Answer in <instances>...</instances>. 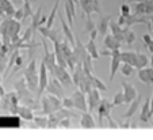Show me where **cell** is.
I'll use <instances>...</instances> for the list:
<instances>
[{
    "label": "cell",
    "mask_w": 153,
    "mask_h": 140,
    "mask_svg": "<svg viewBox=\"0 0 153 140\" xmlns=\"http://www.w3.org/2000/svg\"><path fill=\"white\" fill-rule=\"evenodd\" d=\"M111 63H110V80H114L115 73L118 72L119 65H121V49L111 50Z\"/></svg>",
    "instance_id": "8fae6325"
},
{
    "label": "cell",
    "mask_w": 153,
    "mask_h": 140,
    "mask_svg": "<svg viewBox=\"0 0 153 140\" xmlns=\"http://www.w3.org/2000/svg\"><path fill=\"white\" fill-rule=\"evenodd\" d=\"M92 29H95V25H94L92 19H91V15L87 16V23H85V33H90Z\"/></svg>",
    "instance_id": "f35d334b"
},
{
    "label": "cell",
    "mask_w": 153,
    "mask_h": 140,
    "mask_svg": "<svg viewBox=\"0 0 153 140\" xmlns=\"http://www.w3.org/2000/svg\"><path fill=\"white\" fill-rule=\"evenodd\" d=\"M108 29L111 30V34L114 35V37L118 40V41H121L122 44H123V37H122V31H123V27L119 26L117 22H114L113 19H110V23H108Z\"/></svg>",
    "instance_id": "d4e9b609"
},
{
    "label": "cell",
    "mask_w": 153,
    "mask_h": 140,
    "mask_svg": "<svg viewBox=\"0 0 153 140\" xmlns=\"http://www.w3.org/2000/svg\"><path fill=\"white\" fill-rule=\"evenodd\" d=\"M33 121H34L35 124H37V127H39V128H46V124H48V116H34V118H33Z\"/></svg>",
    "instance_id": "d590c367"
},
{
    "label": "cell",
    "mask_w": 153,
    "mask_h": 140,
    "mask_svg": "<svg viewBox=\"0 0 153 140\" xmlns=\"http://www.w3.org/2000/svg\"><path fill=\"white\" fill-rule=\"evenodd\" d=\"M122 37H123V42L126 45H131L136 41V34L130 27H123V31H122Z\"/></svg>",
    "instance_id": "4316f807"
},
{
    "label": "cell",
    "mask_w": 153,
    "mask_h": 140,
    "mask_svg": "<svg viewBox=\"0 0 153 140\" xmlns=\"http://www.w3.org/2000/svg\"><path fill=\"white\" fill-rule=\"evenodd\" d=\"M23 16H25V12H23V7L22 8H19L18 11H15V14H14V19H16V21H22L23 19Z\"/></svg>",
    "instance_id": "60d3db41"
},
{
    "label": "cell",
    "mask_w": 153,
    "mask_h": 140,
    "mask_svg": "<svg viewBox=\"0 0 153 140\" xmlns=\"http://www.w3.org/2000/svg\"><path fill=\"white\" fill-rule=\"evenodd\" d=\"M123 103H125V95H123V91H118V93H117L115 95H114L111 105H113V106H119V105H123Z\"/></svg>",
    "instance_id": "e575fe53"
},
{
    "label": "cell",
    "mask_w": 153,
    "mask_h": 140,
    "mask_svg": "<svg viewBox=\"0 0 153 140\" xmlns=\"http://www.w3.org/2000/svg\"><path fill=\"white\" fill-rule=\"evenodd\" d=\"M122 91H123V95H125V103H130L137 95H138L136 87L129 82L122 83Z\"/></svg>",
    "instance_id": "5bb4252c"
},
{
    "label": "cell",
    "mask_w": 153,
    "mask_h": 140,
    "mask_svg": "<svg viewBox=\"0 0 153 140\" xmlns=\"http://www.w3.org/2000/svg\"><path fill=\"white\" fill-rule=\"evenodd\" d=\"M79 3H80L81 10L84 11V14L87 16L94 12V0H79Z\"/></svg>",
    "instance_id": "4dcf8cb0"
},
{
    "label": "cell",
    "mask_w": 153,
    "mask_h": 140,
    "mask_svg": "<svg viewBox=\"0 0 153 140\" xmlns=\"http://www.w3.org/2000/svg\"><path fill=\"white\" fill-rule=\"evenodd\" d=\"M146 48H148V49H149V52H150V53H153V40L149 42V44L146 45Z\"/></svg>",
    "instance_id": "7bdbcfd3"
},
{
    "label": "cell",
    "mask_w": 153,
    "mask_h": 140,
    "mask_svg": "<svg viewBox=\"0 0 153 140\" xmlns=\"http://www.w3.org/2000/svg\"><path fill=\"white\" fill-rule=\"evenodd\" d=\"M48 68L45 65V63L41 61L39 70H38V91H37V97L41 98L42 94L45 93V88L48 86Z\"/></svg>",
    "instance_id": "52a82bcc"
},
{
    "label": "cell",
    "mask_w": 153,
    "mask_h": 140,
    "mask_svg": "<svg viewBox=\"0 0 153 140\" xmlns=\"http://www.w3.org/2000/svg\"><path fill=\"white\" fill-rule=\"evenodd\" d=\"M138 79L141 80L144 85L152 86L153 85V68L152 67H144L141 70H138Z\"/></svg>",
    "instance_id": "2e32d148"
},
{
    "label": "cell",
    "mask_w": 153,
    "mask_h": 140,
    "mask_svg": "<svg viewBox=\"0 0 153 140\" xmlns=\"http://www.w3.org/2000/svg\"><path fill=\"white\" fill-rule=\"evenodd\" d=\"M41 103H42V113L45 116L50 113H54L58 109H61V98H58L54 94H45L41 97Z\"/></svg>",
    "instance_id": "6da1fadb"
},
{
    "label": "cell",
    "mask_w": 153,
    "mask_h": 140,
    "mask_svg": "<svg viewBox=\"0 0 153 140\" xmlns=\"http://www.w3.org/2000/svg\"><path fill=\"white\" fill-rule=\"evenodd\" d=\"M137 55L138 52H133V50H126V52H121V61L131 64L134 67L137 61Z\"/></svg>",
    "instance_id": "cb8c5ba5"
},
{
    "label": "cell",
    "mask_w": 153,
    "mask_h": 140,
    "mask_svg": "<svg viewBox=\"0 0 153 140\" xmlns=\"http://www.w3.org/2000/svg\"><path fill=\"white\" fill-rule=\"evenodd\" d=\"M150 64H152V68H153V53H152V57H150Z\"/></svg>",
    "instance_id": "bcb514c9"
},
{
    "label": "cell",
    "mask_w": 153,
    "mask_h": 140,
    "mask_svg": "<svg viewBox=\"0 0 153 140\" xmlns=\"http://www.w3.org/2000/svg\"><path fill=\"white\" fill-rule=\"evenodd\" d=\"M71 125V117H65V118L60 120V123H58V127L61 128H68Z\"/></svg>",
    "instance_id": "ab89813d"
},
{
    "label": "cell",
    "mask_w": 153,
    "mask_h": 140,
    "mask_svg": "<svg viewBox=\"0 0 153 140\" xmlns=\"http://www.w3.org/2000/svg\"><path fill=\"white\" fill-rule=\"evenodd\" d=\"M4 95H6V93H4V88L1 86V83H0V98H3Z\"/></svg>",
    "instance_id": "ee69618b"
},
{
    "label": "cell",
    "mask_w": 153,
    "mask_h": 140,
    "mask_svg": "<svg viewBox=\"0 0 153 140\" xmlns=\"http://www.w3.org/2000/svg\"><path fill=\"white\" fill-rule=\"evenodd\" d=\"M103 44H104V48L108 50H117V49H121V45L122 42L118 41L115 37H114L113 34H108L107 33L106 35H104V40H103Z\"/></svg>",
    "instance_id": "e0dca14e"
},
{
    "label": "cell",
    "mask_w": 153,
    "mask_h": 140,
    "mask_svg": "<svg viewBox=\"0 0 153 140\" xmlns=\"http://www.w3.org/2000/svg\"><path fill=\"white\" fill-rule=\"evenodd\" d=\"M42 46H43V50H45V56H43L42 61L45 63L48 71L53 72L56 64H57V63H56V55L49 50V48H48V45H46V41H45V37H42Z\"/></svg>",
    "instance_id": "9c48e42d"
},
{
    "label": "cell",
    "mask_w": 153,
    "mask_h": 140,
    "mask_svg": "<svg viewBox=\"0 0 153 140\" xmlns=\"http://www.w3.org/2000/svg\"><path fill=\"white\" fill-rule=\"evenodd\" d=\"M23 1H30V0H23Z\"/></svg>",
    "instance_id": "c3c4849f"
},
{
    "label": "cell",
    "mask_w": 153,
    "mask_h": 140,
    "mask_svg": "<svg viewBox=\"0 0 153 140\" xmlns=\"http://www.w3.org/2000/svg\"><path fill=\"white\" fill-rule=\"evenodd\" d=\"M52 73L58 82L64 86V87H71V86H73L72 76L69 75V72L67 71V68L60 67L58 64H56V67H54V70H53Z\"/></svg>",
    "instance_id": "5b68a950"
},
{
    "label": "cell",
    "mask_w": 153,
    "mask_h": 140,
    "mask_svg": "<svg viewBox=\"0 0 153 140\" xmlns=\"http://www.w3.org/2000/svg\"><path fill=\"white\" fill-rule=\"evenodd\" d=\"M91 86H92V88H96V90H99V91L107 90V86L104 85L99 78H96L95 75H91Z\"/></svg>",
    "instance_id": "836d02e7"
},
{
    "label": "cell",
    "mask_w": 153,
    "mask_h": 140,
    "mask_svg": "<svg viewBox=\"0 0 153 140\" xmlns=\"http://www.w3.org/2000/svg\"><path fill=\"white\" fill-rule=\"evenodd\" d=\"M129 1H133V3H141V1H148V0H129Z\"/></svg>",
    "instance_id": "f6af8a7d"
},
{
    "label": "cell",
    "mask_w": 153,
    "mask_h": 140,
    "mask_svg": "<svg viewBox=\"0 0 153 140\" xmlns=\"http://www.w3.org/2000/svg\"><path fill=\"white\" fill-rule=\"evenodd\" d=\"M25 82L27 85L31 93H34L35 88L38 87V70H37V63H35V58H31L29 63V65L25 70Z\"/></svg>",
    "instance_id": "7a4b0ae2"
},
{
    "label": "cell",
    "mask_w": 153,
    "mask_h": 140,
    "mask_svg": "<svg viewBox=\"0 0 153 140\" xmlns=\"http://www.w3.org/2000/svg\"><path fill=\"white\" fill-rule=\"evenodd\" d=\"M118 71H121V73L123 76H126V78H130V76L134 75V72H136V68H134L131 64H127V63H121Z\"/></svg>",
    "instance_id": "f1b7e54d"
},
{
    "label": "cell",
    "mask_w": 153,
    "mask_h": 140,
    "mask_svg": "<svg viewBox=\"0 0 153 140\" xmlns=\"http://www.w3.org/2000/svg\"><path fill=\"white\" fill-rule=\"evenodd\" d=\"M85 49H87V52H88V55H90L94 60H98L99 58V52H98V49H96L95 40H91L90 38V41L87 42V45H85Z\"/></svg>",
    "instance_id": "83f0119b"
},
{
    "label": "cell",
    "mask_w": 153,
    "mask_h": 140,
    "mask_svg": "<svg viewBox=\"0 0 153 140\" xmlns=\"http://www.w3.org/2000/svg\"><path fill=\"white\" fill-rule=\"evenodd\" d=\"M152 40H153V38L150 37V34H144V35H142V42H144L145 45H148L150 41H152Z\"/></svg>",
    "instance_id": "b9f144b4"
},
{
    "label": "cell",
    "mask_w": 153,
    "mask_h": 140,
    "mask_svg": "<svg viewBox=\"0 0 153 140\" xmlns=\"http://www.w3.org/2000/svg\"><path fill=\"white\" fill-rule=\"evenodd\" d=\"M152 127H153V121H152Z\"/></svg>",
    "instance_id": "681fc988"
},
{
    "label": "cell",
    "mask_w": 153,
    "mask_h": 140,
    "mask_svg": "<svg viewBox=\"0 0 153 140\" xmlns=\"http://www.w3.org/2000/svg\"><path fill=\"white\" fill-rule=\"evenodd\" d=\"M80 127H81V128H85V129H92V128H96L95 120H94V117L91 116L90 112H83V113H81Z\"/></svg>",
    "instance_id": "ac0fdd59"
},
{
    "label": "cell",
    "mask_w": 153,
    "mask_h": 140,
    "mask_svg": "<svg viewBox=\"0 0 153 140\" xmlns=\"http://www.w3.org/2000/svg\"><path fill=\"white\" fill-rule=\"evenodd\" d=\"M148 63H149V58H148V56L144 55V53H138V55H137V61H136V65H134V68H136V70H141V68L146 67Z\"/></svg>",
    "instance_id": "1f68e13d"
},
{
    "label": "cell",
    "mask_w": 153,
    "mask_h": 140,
    "mask_svg": "<svg viewBox=\"0 0 153 140\" xmlns=\"http://www.w3.org/2000/svg\"><path fill=\"white\" fill-rule=\"evenodd\" d=\"M141 102H142V97L141 95H137L136 98L130 102V106H129V109H127V112L125 113V118H130L131 116H134V114L137 113V110H138V108H140V105H141Z\"/></svg>",
    "instance_id": "44dd1931"
},
{
    "label": "cell",
    "mask_w": 153,
    "mask_h": 140,
    "mask_svg": "<svg viewBox=\"0 0 153 140\" xmlns=\"http://www.w3.org/2000/svg\"><path fill=\"white\" fill-rule=\"evenodd\" d=\"M16 114L22 120H25V121H33V118H34V113H33L31 108H29V106H26V105L18 106Z\"/></svg>",
    "instance_id": "7402d4cb"
},
{
    "label": "cell",
    "mask_w": 153,
    "mask_h": 140,
    "mask_svg": "<svg viewBox=\"0 0 153 140\" xmlns=\"http://www.w3.org/2000/svg\"><path fill=\"white\" fill-rule=\"evenodd\" d=\"M111 16H102L99 19V23L96 26V30H98V34L100 37H104V35L108 33V23H110Z\"/></svg>",
    "instance_id": "603a6c76"
},
{
    "label": "cell",
    "mask_w": 153,
    "mask_h": 140,
    "mask_svg": "<svg viewBox=\"0 0 153 140\" xmlns=\"http://www.w3.org/2000/svg\"><path fill=\"white\" fill-rule=\"evenodd\" d=\"M102 101L100 98V93L96 88H91L88 93H87V106H88V112L92 113L96 108H98L99 102Z\"/></svg>",
    "instance_id": "30bf717a"
},
{
    "label": "cell",
    "mask_w": 153,
    "mask_h": 140,
    "mask_svg": "<svg viewBox=\"0 0 153 140\" xmlns=\"http://www.w3.org/2000/svg\"><path fill=\"white\" fill-rule=\"evenodd\" d=\"M72 102H73V108L77 109L80 112H88V106H87V98L85 94L80 90H76L72 94Z\"/></svg>",
    "instance_id": "ba28073f"
},
{
    "label": "cell",
    "mask_w": 153,
    "mask_h": 140,
    "mask_svg": "<svg viewBox=\"0 0 153 140\" xmlns=\"http://www.w3.org/2000/svg\"><path fill=\"white\" fill-rule=\"evenodd\" d=\"M60 1L61 0H57L56 1V4H54V7L52 8V11H50V14H49V16H48V19H46V27H53V23H54V18H56V14H57V11H58V4H60Z\"/></svg>",
    "instance_id": "d6a6232c"
},
{
    "label": "cell",
    "mask_w": 153,
    "mask_h": 140,
    "mask_svg": "<svg viewBox=\"0 0 153 140\" xmlns=\"http://www.w3.org/2000/svg\"><path fill=\"white\" fill-rule=\"evenodd\" d=\"M42 10H43V4H41L39 7L37 8L35 14H33V23H31V27H33V31H37V29L39 27V19H41V14H42Z\"/></svg>",
    "instance_id": "f546056e"
},
{
    "label": "cell",
    "mask_w": 153,
    "mask_h": 140,
    "mask_svg": "<svg viewBox=\"0 0 153 140\" xmlns=\"http://www.w3.org/2000/svg\"><path fill=\"white\" fill-rule=\"evenodd\" d=\"M0 83H1V76H0Z\"/></svg>",
    "instance_id": "7dc6e473"
},
{
    "label": "cell",
    "mask_w": 153,
    "mask_h": 140,
    "mask_svg": "<svg viewBox=\"0 0 153 140\" xmlns=\"http://www.w3.org/2000/svg\"><path fill=\"white\" fill-rule=\"evenodd\" d=\"M61 108L72 109V108H73L72 98H71V97H67V98H62V99H61Z\"/></svg>",
    "instance_id": "8d00e7d4"
},
{
    "label": "cell",
    "mask_w": 153,
    "mask_h": 140,
    "mask_svg": "<svg viewBox=\"0 0 153 140\" xmlns=\"http://www.w3.org/2000/svg\"><path fill=\"white\" fill-rule=\"evenodd\" d=\"M98 116H99V125L103 123V120L107 118V117L111 116V109H113V105H111L107 99H102L98 105Z\"/></svg>",
    "instance_id": "7c38bea8"
},
{
    "label": "cell",
    "mask_w": 153,
    "mask_h": 140,
    "mask_svg": "<svg viewBox=\"0 0 153 140\" xmlns=\"http://www.w3.org/2000/svg\"><path fill=\"white\" fill-rule=\"evenodd\" d=\"M19 106V98H18L16 93H8L3 97V108L4 112H8L11 114H16V109Z\"/></svg>",
    "instance_id": "8992f818"
},
{
    "label": "cell",
    "mask_w": 153,
    "mask_h": 140,
    "mask_svg": "<svg viewBox=\"0 0 153 140\" xmlns=\"http://www.w3.org/2000/svg\"><path fill=\"white\" fill-rule=\"evenodd\" d=\"M45 90L48 91V93L50 94H54V95H57L58 98L62 99L64 98V86L61 85L60 82H58L56 78H53L50 82H48V86Z\"/></svg>",
    "instance_id": "4fadbf2b"
},
{
    "label": "cell",
    "mask_w": 153,
    "mask_h": 140,
    "mask_svg": "<svg viewBox=\"0 0 153 140\" xmlns=\"http://www.w3.org/2000/svg\"><path fill=\"white\" fill-rule=\"evenodd\" d=\"M60 22H61V26H62V30H64V37L68 40V42L71 44V46H75V35H73L72 33V29H71V26L65 22V19H64L62 15H60Z\"/></svg>",
    "instance_id": "d6986e66"
},
{
    "label": "cell",
    "mask_w": 153,
    "mask_h": 140,
    "mask_svg": "<svg viewBox=\"0 0 153 140\" xmlns=\"http://www.w3.org/2000/svg\"><path fill=\"white\" fill-rule=\"evenodd\" d=\"M14 87H15V91H16L18 98H19V102L22 101V102H23V105L27 102V103H31V105L35 106V103L33 102L31 91L27 88V85H26V82H25V78L23 79H19V80H18V82L14 85Z\"/></svg>",
    "instance_id": "3957f363"
},
{
    "label": "cell",
    "mask_w": 153,
    "mask_h": 140,
    "mask_svg": "<svg viewBox=\"0 0 153 140\" xmlns=\"http://www.w3.org/2000/svg\"><path fill=\"white\" fill-rule=\"evenodd\" d=\"M0 6L3 8L6 18H14V14L16 10H15L14 4H12L10 0H0Z\"/></svg>",
    "instance_id": "484cf974"
},
{
    "label": "cell",
    "mask_w": 153,
    "mask_h": 140,
    "mask_svg": "<svg viewBox=\"0 0 153 140\" xmlns=\"http://www.w3.org/2000/svg\"><path fill=\"white\" fill-rule=\"evenodd\" d=\"M153 116V112H152V108H150V98H146L145 99L144 105H142V110H141V114H140V120L142 123H148L150 121Z\"/></svg>",
    "instance_id": "ffe728a7"
},
{
    "label": "cell",
    "mask_w": 153,
    "mask_h": 140,
    "mask_svg": "<svg viewBox=\"0 0 153 140\" xmlns=\"http://www.w3.org/2000/svg\"><path fill=\"white\" fill-rule=\"evenodd\" d=\"M64 7H65V12H67L68 25L72 27L73 21H75V15H76V3L73 0H64Z\"/></svg>",
    "instance_id": "9a60e30c"
},
{
    "label": "cell",
    "mask_w": 153,
    "mask_h": 140,
    "mask_svg": "<svg viewBox=\"0 0 153 140\" xmlns=\"http://www.w3.org/2000/svg\"><path fill=\"white\" fill-rule=\"evenodd\" d=\"M119 12H121V15H123V16H127V15H130V14H131L130 6H129V4H122Z\"/></svg>",
    "instance_id": "74e56055"
},
{
    "label": "cell",
    "mask_w": 153,
    "mask_h": 140,
    "mask_svg": "<svg viewBox=\"0 0 153 140\" xmlns=\"http://www.w3.org/2000/svg\"><path fill=\"white\" fill-rule=\"evenodd\" d=\"M117 23H118L119 26H122V27H130V26H134V25L144 23V25H146V26L150 29V23H149V22H148L144 16H140V15H136V14H134V15L130 14V15H127V16L121 15Z\"/></svg>",
    "instance_id": "277c9868"
}]
</instances>
